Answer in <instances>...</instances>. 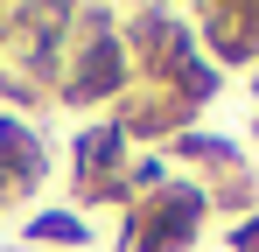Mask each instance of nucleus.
<instances>
[{
  "label": "nucleus",
  "instance_id": "nucleus-11",
  "mask_svg": "<svg viewBox=\"0 0 259 252\" xmlns=\"http://www.w3.org/2000/svg\"><path fill=\"white\" fill-rule=\"evenodd\" d=\"M252 147H259V119H252Z\"/></svg>",
  "mask_w": 259,
  "mask_h": 252
},
{
  "label": "nucleus",
  "instance_id": "nucleus-2",
  "mask_svg": "<svg viewBox=\"0 0 259 252\" xmlns=\"http://www.w3.org/2000/svg\"><path fill=\"white\" fill-rule=\"evenodd\" d=\"M210 224V189L196 175H168L154 196L119 217V252H189Z\"/></svg>",
  "mask_w": 259,
  "mask_h": 252
},
{
  "label": "nucleus",
  "instance_id": "nucleus-7",
  "mask_svg": "<svg viewBox=\"0 0 259 252\" xmlns=\"http://www.w3.org/2000/svg\"><path fill=\"white\" fill-rule=\"evenodd\" d=\"M133 161V147H126V133L112 119H91L77 140H70V189H91V182H112V175H126Z\"/></svg>",
  "mask_w": 259,
  "mask_h": 252
},
{
  "label": "nucleus",
  "instance_id": "nucleus-9",
  "mask_svg": "<svg viewBox=\"0 0 259 252\" xmlns=\"http://www.w3.org/2000/svg\"><path fill=\"white\" fill-rule=\"evenodd\" d=\"M224 245H231V252H259V210H252V217H238V224L224 231Z\"/></svg>",
  "mask_w": 259,
  "mask_h": 252
},
{
  "label": "nucleus",
  "instance_id": "nucleus-5",
  "mask_svg": "<svg viewBox=\"0 0 259 252\" xmlns=\"http://www.w3.org/2000/svg\"><path fill=\"white\" fill-rule=\"evenodd\" d=\"M196 42L217 70H259V0H210V7H189Z\"/></svg>",
  "mask_w": 259,
  "mask_h": 252
},
{
  "label": "nucleus",
  "instance_id": "nucleus-10",
  "mask_svg": "<svg viewBox=\"0 0 259 252\" xmlns=\"http://www.w3.org/2000/svg\"><path fill=\"white\" fill-rule=\"evenodd\" d=\"M252 98H259V70H252Z\"/></svg>",
  "mask_w": 259,
  "mask_h": 252
},
{
  "label": "nucleus",
  "instance_id": "nucleus-3",
  "mask_svg": "<svg viewBox=\"0 0 259 252\" xmlns=\"http://www.w3.org/2000/svg\"><path fill=\"white\" fill-rule=\"evenodd\" d=\"M119 42H126L133 84H168L189 56H203L196 21L182 7H133V14H119Z\"/></svg>",
  "mask_w": 259,
  "mask_h": 252
},
{
  "label": "nucleus",
  "instance_id": "nucleus-8",
  "mask_svg": "<svg viewBox=\"0 0 259 252\" xmlns=\"http://www.w3.org/2000/svg\"><path fill=\"white\" fill-rule=\"evenodd\" d=\"M21 245H63V252H77V245H91V224H84V210H35V217L21 224Z\"/></svg>",
  "mask_w": 259,
  "mask_h": 252
},
{
  "label": "nucleus",
  "instance_id": "nucleus-1",
  "mask_svg": "<svg viewBox=\"0 0 259 252\" xmlns=\"http://www.w3.org/2000/svg\"><path fill=\"white\" fill-rule=\"evenodd\" d=\"M77 28H84V35H70L56 98H63L70 112H112V105L133 91V63H126V42H119V14H112V7H77Z\"/></svg>",
  "mask_w": 259,
  "mask_h": 252
},
{
  "label": "nucleus",
  "instance_id": "nucleus-4",
  "mask_svg": "<svg viewBox=\"0 0 259 252\" xmlns=\"http://www.w3.org/2000/svg\"><path fill=\"white\" fill-rule=\"evenodd\" d=\"M105 119L126 133V147H168L175 133H189V126H196V105H189V98H175L168 84H133Z\"/></svg>",
  "mask_w": 259,
  "mask_h": 252
},
{
  "label": "nucleus",
  "instance_id": "nucleus-6",
  "mask_svg": "<svg viewBox=\"0 0 259 252\" xmlns=\"http://www.w3.org/2000/svg\"><path fill=\"white\" fill-rule=\"evenodd\" d=\"M0 175H7L14 196H35L49 182V147H42V133L21 112H0Z\"/></svg>",
  "mask_w": 259,
  "mask_h": 252
}]
</instances>
